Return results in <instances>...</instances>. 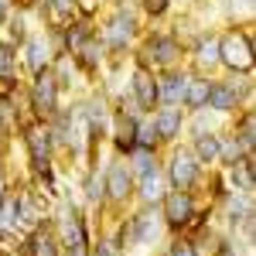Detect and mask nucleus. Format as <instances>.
<instances>
[{
	"mask_svg": "<svg viewBox=\"0 0 256 256\" xmlns=\"http://www.w3.org/2000/svg\"><path fill=\"white\" fill-rule=\"evenodd\" d=\"M106 226L126 256H158L168 239L158 205H130L126 212L106 218Z\"/></svg>",
	"mask_w": 256,
	"mask_h": 256,
	"instance_id": "f257e3e1",
	"label": "nucleus"
},
{
	"mask_svg": "<svg viewBox=\"0 0 256 256\" xmlns=\"http://www.w3.org/2000/svg\"><path fill=\"white\" fill-rule=\"evenodd\" d=\"M144 18H140L137 4L134 0H116L110 7H102L96 14V34L106 48L110 62H126L137 38L144 34Z\"/></svg>",
	"mask_w": 256,
	"mask_h": 256,
	"instance_id": "f03ea898",
	"label": "nucleus"
},
{
	"mask_svg": "<svg viewBox=\"0 0 256 256\" xmlns=\"http://www.w3.org/2000/svg\"><path fill=\"white\" fill-rule=\"evenodd\" d=\"M126 62L137 65V68H150V72L184 65V41L164 24H147Z\"/></svg>",
	"mask_w": 256,
	"mask_h": 256,
	"instance_id": "7ed1b4c3",
	"label": "nucleus"
},
{
	"mask_svg": "<svg viewBox=\"0 0 256 256\" xmlns=\"http://www.w3.org/2000/svg\"><path fill=\"white\" fill-rule=\"evenodd\" d=\"M253 24H218V68L222 76H253Z\"/></svg>",
	"mask_w": 256,
	"mask_h": 256,
	"instance_id": "20e7f679",
	"label": "nucleus"
},
{
	"mask_svg": "<svg viewBox=\"0 0 256 256\" xmlns=\"http://www.w3.org/2000/svg\"><path fill=\"white\" fill-rule=\"evenodd\" d=\"M256 99V79L253 76H212L208 79V102L205 110L218 113L222 120H229L236 110L242 106H253Z\"/></svg>",
	"mask_w": 256,
	"mask_h": 256,
	"instance_id": "39448f33",
	"label": "nucleus"
},
{
	"mask_svg": "<svg viewBox=\"0 0 256 256\" xmlns=\"http://www.w3.org/2000/svg\"><path fill=\"white\" fill-rule=\"evenodd\" d=\"M160 171H164V181L168 188H178V192H198L202 188V178L208 168H202L198 158L192 154V147L184 140H178L171 147L160 150Z\"/></svg>",
	"mask_w": 256,
	"mask_h": 256,
	"instance_id": "423d86ee",
	"label": "nucleus"
},
{
	"mask_svg": "<svg viewBox=\"0 0 256 256\" xmlns=\"http://www.w3.org/2000/svg\"><path fill=\"white\" fill-rule=\"evenodd\" d=\"M102 188H106V205H102L106 218L120 216L134 205V171L126 158L110 154V150L102 154Z\"/></svg>",
	"mask_w": 256,
	"mask_h": 256,
	"instance_id": "0eeeda50",
	"label": "nucleus"
},
{
	"mask_svg": "<svg viewBox=\"0 0 256 256\" xmlns=\"http://www.w3.org/2000/svg\"><path fill=\"white\" fill-rule=\"evenodd\" d=\"M79 110L82 120L89 126V144L106 150V137H110V123H113V102H110V92L102 86H86L79 92Z\"/></svg>",
	"mask_w": 256,
	"mask_h": 256,
	"instance_id": "6e6552de",
	"label": "nucleus"
},
{
	"mask_svg": "<svg viewBox=\"0 0 256 256\" xmlns=\"http://www.w3.org/2000/svg\"><path fill=\"white\" fill-rule=\"evenodd\" d=\"M20 99H24V110L31 120H52L58 113V106L65 102L58 82L52 76V68H44L38 76L24 79V89H20Z\"/></svg>",
	"mask_w": 256,
	"mask_h": 256,
	"instance_id": "1a4fd4ad",
	"label": "nucleus"
},
{
	"mask_svg": "<svg viewBox=\"0 0 256 256\" xmlns=\"http://www.w3.org/2000/svg\"><path fill=\"white\" fill-rule=\"evenodd\" d=\"M184 65L198 76H218V24H198L184 38Z\"/></svg>",
	"mask_w": 256,
	"mask_h": 256,
	"instance_id": "9d476101",
	"label": "nucleus"
},
{
	"mask_svg": "<svg viewBox=\"0 0 256 256\" xmlns=\"http://www.w3.org/2000/svg\"><path fill=\"white\" fill-rule=\"evenodd\" d=\"M198 205H202L198 192H178V188H168V192L160 195L158 212H160V218H164L168 236H181V232H188V226L195 222Z\"/></svg>",
	"mask_w": 256,
	"mask_h": 256,
	"instance_id": "9b49d317",
	"label": "nucleus"
},
{
	"mask_svg": "<svg viewBox=\"0 0 256 256\" xmlns=\"http://www.w3.org/2000/svg\"><path fill=\"white\" fill-rule=\"evenodd\" d=\"M10 250H14V256H62V242L55 236L52 216L38 226H31V229H24L20 236H14Z\"/></svg>",
	"mask_w": 256,
	"mask_h": 256,
	"instance_id": "f8f14e48",
	"label": "nucleus"
},
{
	"mask_svg": "<svg viewBox=\"0 0 256 256\" xmlns=\"http://www.w3.org/2000/svg\"><path fill=\"white\" fill-rule=\"evenodd\" d=\"M76 198L89 212H102L106 205V188H102V154L89 158L82 168H76ZM106 216V212H102Z\"/></svg>",
	"mask_w": 256,
	"mask_h": 256,
	"instance_id": "ddd939ff",
	"label": "nucleus"
},
{
	"mask_svg": "<svg viewBox=\"0 0 256 256\" xmlns=\"http://www.w3.org/2000/svg\"><path fill=\"white\" fill-rule=\"evenodd\" d=\"M55 52H58V48H55L52 34H48L44 28H34V31L24 38V44H20V72H24V79L44 72V68L52 65V58H55Z\"/></svg>",
	"mask_w": 256,
	"mask_h": 256,
	"instance_id": "4468645a",
	"label": "nucleus"
},
{
	"mask_svg": "<svg viewBox=\"0 0 256 256\" xmlns=\"http://www.w3.org/2000/svg\"><path fill=\"white\" fill-rule=\"evenodd\" d=\"M130 99L140 106V113H154L158 110V76L150 68H137L126 62V72H123V82H120Z\"/></svg>",
	"mask_w": 256,
	"mask_h": 256,
	"instance_id": "2eb2a0df",
	"label": "nucleus"
},
{
	"mask_svg": "<svg viewBox=\"0 0 256 256\" xmlns=\"http://www.w3.org/2000/svg\"><path fill=\"white\" fill-rule=\"evenodd\" d=\"M72 62H76V68H79L82 82H86V86H96V82L102 79V72H106V65H110V55H106L99 34H92L86 44H79V48L72 52Z\"/></svg>",
	"mask_w": 256,
	"mask_h": 256,
	"instance_id": "dca6fc26",
	"label": "nucleus"
},
{
	"mask_svg": "<svg viewBox=\"0 0 256 256\" xmlns=\"http://www.w3.org/2000/svg\"><path fill=\"white\" fill-rule=\"evenodd\" d=\"M150 120H154V130H158L160 150L178 144V140H184V123H188V110L184 106H158L150 113Z\"/></svg>",
	"mask_w": 256,
	"mask_h": 256,
	"instance_id": "f3484780",
	"label": "nucleus"
},
{
	"mask_svg": "<svg viewBox=\"0 0 256 256\" xmlns=\"http://www.w3.org/2000/svg\"><path fill=\"white\" fill-rule=\"evenodd\" d=\"M154 76H158V106H181L188 79H192V68L174 65V68H160Z\"/></svg>",
	"mask_w": 256,
	"mask_h": 256,
	"instance_id": "a211bd4d",
	"label": "nucleus"
},
{
	"mask_svg": "<svg viewBox=\"0 0 256 256\" xmlns=\"http://www.w3.org/2000/svg\"><path fill=\"white\" fill-rule=\"evenodd\" d=\"M48 34H52V41H55L58 52L72 55L79 44H86V41L96 34V18H82V14H76L68 24H62L58 31H48Z\"/></svg>",
	"mask_w": 256,
	"mask_h": 256,
	"instance_id": "6ab92c4d",
	"label": "nucleus"
},
{
	"mask_svg": "<svg viewBox=\"0 0 256 256\" xmlns=\"http://www.w3.org/2000/svg\"><path fill=\"white\" fill-rule=\"evenodd\" d=\"M31 14L38 20V28L44 31H58L62 24L76 18V0H34Z\"/></svg>",
	"mask_w": 256,
	"mask_h": 256,
	"instance_id": "aec40b11",
	"label": "nucleus"
},
{
	"mask_svg": "<svg viewBox=\"0 0 256 256\" xmlns=\"http://www.w3.org/2000/svg\"><path fill=\"white\" fill-rule=\"evenodd\" d=\"M24 72H20V48L0 34V89L4 92H20Z\"/></svg>",
	"mask_w": 256,
	"mask_h": 256,
	"instance_id": "412c9836",
	"label": "nucleus"
},
{
	"mask_svg": "<svg viewBox=\"0 0 256 256\" xmlns=\"http://www.w3.org/2000/svg\"><path fill=\"white\" fill-rule=\"evenodd\" d=\"M226 130L242 144L246 154H256V106H242L226 120Z\"/></svg>",
	"mask_w": 256,
	"mask_h": 256,
	"instance_id": "4be33fe9",
	"label": "nucleus"
},
{
	"mask_svg": "<svg viewBox=\"0 0 256 256\" xmlns=\"http://www.w3.org/2000/svg\"><path fill=\"white\" fill-rule=\"evenodd\" d=\"M52 76H55V82H58L62 96H76V92H82L86 89V82H82L79 68H76V62H72V55H65V52H55V58H52Z\"/></svg>",
	"mask_w": 256,
	"mask_h": 256,
	"instance_id": "5701e85b",
	"label": "nucleus"
},
{
	"mask_svg": "<svg viewBox=\"0 0 256 256\" xmlns=\"http://www.w3.org/2000/svg\"><path fill=\"white\" fill-rule=\"evenodd\" d=\"M256 0H212L216 24H253Z\"/></svg>",
	"mask_w": 256,
	"mask_h": 256,
	"instance_id": "b1692460",
	"label": "nucleus"
},
{
	"mask_svg": "<svg viewBox=\"0 0 256 256\" xmlns=\"http://www.w3.org/2000/svg\"><path fill=\"white\" fill-rule=\"evenodd\" d=\"M222 174L229 181V192H250V195H256V154H246L236 164L222 168Z\"/></svg>",
	"mask_w": 256,
	"mask_h": 256,
	"instance_id": "393cba45",
	"label": "nucleus"
},
{
	"mask_svg": "<svg viewBox=\"0 0 256 256\" xmlns=\"http://www.w3.org/2000/svg\"><path fill=\"white\" fill-rule=\"evenodd\" d=\"M222 130H226V126H222ZM222 130L198 134V137H184V144L192 147V154L198 158L202 168H218V154H222Z\"/></svg>",
	"mask_w": 256,
	"mask_h": 256,
	"instance_id": "a878e982",
	"label": "nucleus"
},
{
	"mask_svg": "<svg viewBox=\"0 0 256 256\" xmlns=\"http://www.w3.org/2000/svg\"><path fill=\"white\" fill-rule=\"evenodd\" d=\"M164 192H168L164 171H154V174L134 178V205H158Z\"/></svg>",
	"mask_w": 256,
	"mask_h": 256,
	"instance_id": "bb28decb",
	"label": "nucleus"
},
{
	"mask_svg": "<svg viewBox=\"0 0 256 256\" xmlns=\"http://www.w3.org/2000/svg\"><path fill=\"white\" fill-rule=\"evenodd\" d=\"M34 28H38L34 14H31V10H18V7H14V14H10V18H7V24L0 28V34H4L7 41H14V44L20 48V44H24V38H28Z\"/></svg>",
	"mask_w": 256,
	"mask_h": 256,
	"instance_id": "cd10ccee",
	"label": "nucleus"
},
{
	"mask_svg": "<svg viewBox=\"0 0 256 256\" xmlns=\"http://www.w3.org/2000/svg\"><path fill=\"white\" fill-rule=\"evenodd\" d=\"M226 195H229V181H226V174H222V168H208L205 178H202L198 198H202V202H208V205H218Z\"/></svg>",
	"mask_w": 256,
	"mask_h": 256,
	"instance_id": "c85d7f7f",
	"label": "nucleus"
},
{
	"mask_svg": "<svg viewBox=\"0 0 256 256\" xmlns=\"http://www.w3.org/2000/svg\"><path fill=\"white\" fill-rule=\"evenodd\" d=\"M144 24H168L178 10V0H134Z\"/></svg>",
	"mask_w": 256,
	"mask_h": 256,
	"instance_id": "c756f323",
	"label": "nucleus"
},
{
	"mask_svg": "<svg viewBox=\"0 0 256 256\" xmlns=\"http://www.w3.org/2000/svg\"><path fill=\"white\" fill-rule=\"evenodd\" d=\"M226 120L212 113V110H195L188 113V123H184V137H198V134H212V130H222Z\"/></svg>",
	"mask_w": 256,
	"mask_h": 256,
	"instance_id": "7c9ffc66",
	"label": "nucleus"
},
{
	"mask_svg": "<svg viewBox=\"0 0 256 256\" xmlns=\"http://www.w3.org/2000/svg\"><path fill=\"white\" fill-rule=\"evenodd\" d=\"M208 79H212V76H198V72H192L188 89H184V99H181V106H184L188 113L205 110V102H208Z\"/></svg>",
	"mask_w": 256,
	"mask_h": 256,
	"instance_id": "2f4dec72",
	"label": "nucleus"
},
{
	"mask_svg": "<svg viewBox=\"0 0 256 256\" xmlns=\"http://www.w3.org/2000/svg\"><path fill=\"white\" fill-rule=\"evenodd\" d=\"M89 256H126L123 250H120L116 236L110 232L106 222H96V232H92V239H89Z\"/></svg>",
	"mask_w": 256,
	"mask_h": 256,
	"instance_id": "473e14b6",
	"label": "nucleus"
},
{
	"mask_svg": "<svg viewBox=\"0 0 256 256\" xmlns=\"http://www.w3.org/2000/svg\"><path fill=\"white\" fill-rule=\"evenodd\" d=\"M158 256H202V250H198V242L188 236V232H181V236L164 239V246H160Z\"/></svg>",
	"mask_w": 256,
	"mask_h": 256,
	"instance_id": "72a5a7b5",
	"label": "nucleus"
},
{
	"mask_svg": "<svg viewBox=\"0 0 256 256\" xmlns=\"http://www.w3.org/2000/svg\"><path fill=\"white\" fill-rule=\"evenodd\" d=\"M137 147H144V150H160L158 130H154V120H150V113H144V116L137 120Z\"/></svg>",
	"mask_w": 256,
	"mask_h": 256,
	"instance_id": "f704fd0d",
	"label": "nucleus"
},
{
	"mask_svg": "<svg viewBox=\"0 0 256 256\" xmlns=\"http://www.w3.org/2000/svg\"><path fill=\"white\" fill-rule=\"evenodd\" d=\"M239 158H246L242 144H239L229 130H222V154H218V168H229V164H236Z\"/></svg>",
	"mask_w": 256,
	"mask_h": 256,
	"instance_id": "c9c22d12",
	"label": "nucleus"
},
{
	"mask_svg": "<svg viewBox=\"0 0 256 256\" xmlns=\"http://www.w3.org/2000/svg\"><path fill=\"white\" fill-rule=\"evenodd\" d=\"M10 188H14V171L10 164H0V202L10 195Z\"/></svg>",
	"mask_w": 256,
	"mask_h": 256,
	"instance_id": "e433bc0d",
	"label": "nucleus"
},
{
	"mask_svg": "<svg viewBox=\"0 0 256 256\" xmlns=\"http://www.w3.org/2000/svg\"><path fill=\"white\" fill-rule=\"evenodd\" d=\"M10 150H14V134L0 126V164H7V160H10Z\"/></svg>",
	"mask_w": 256,
	"mask_h": 256,
	"instance_id": "4c0bfd02",
	"label": "nucleus"
},
{
	"mask_svg": "<svg viewBox=\"0 0 256 256\" xmlns=\"http://www.w3.org/2000/svg\"><path fill=\"white\" fill-rule=\"evenodd\" d=\"M62 256H89V242H65Z\"/></svg>",
	"mask_w": 256,
	"mask_h": 256,
	"instance_id": "58836bf2",
	"label": "nucleus"
},
{
	"mask_svg": "<svg viewBox=\"0 0 256 256\" xmlns=\"http://www.w3.org/2000/svg\"><path fill=\"white\" fill-rule=\"evenodd\" d=\"M10 14H14V4H10V0H0V28L7 24V18H10Z\"/></svg>",
	"mask_w": 256,
	"mask_h": 256,
	"instance_id": "ea45409f",
	"label": "nucleus"
},
{
	"mask_svg": "<svg viewBox=\"0 0 256 256\" xmlns=\"http://www.w3.org/2000/svg\"><path fill=\"white\" fill-rule=\"evenodd\" d=\"M212 256H242L236 250V242H232V246H226V250H218V253H212Z\"/></svg>",
	"mask_w": 256,
	"mask_h": 256,
	"instance_id": "a19ab883",
	"label": "nucleus"
},
{
	"mask_svg": "<svg viewBox=\"0 0 256 256\" xmlns=\"http://www.w3.org/2000/svg\"><path fill=\"white\" fill-rule=\"evenodd\" d=\"M10 4H14L18 10H31V7H34V0H10Z\"/></svg>",
	"mask_w": 256,
	"mask_h": 256,
	"instance_id": "79ce46f5",
	"label": "nucleus"
},
{
	"mask_svg": "<svg viewBox=\"0 0 256 256\" xmlns=\"http://www.w3.org/2000/svg\"><path fill=\"white\" fill-rule=\"evenodd\" d=\"M4 246H10V236H7V232L0 229V250H4Z\"/></svg>",
	"mask_w": 256,
	"mask_h": 256,
	"instance_id": "37998d69",
	"label": "nucleus"
},
{
	"mask_svg": "<svg viewBox=\"0 0 256 256\" xmlns=\"http://www.w3.org/2000/svg\"><path fill=\"white\" fill-rule=\"evenodd\" d=\"M99 4H102V7H110V4H116V0H99Z\"/></svg>",
	"mask_w": 256,
	"mask_h": 256,
	"instance_id": "c03bdc74",
	"label": "nucleus"
},
{
	"mask_svg": "<svg viewBox=\"0 0 256 256\" xmlns=\"http://www.w3.org/2000/svg\"><path fill=\"white\" fill-rule=\"evenodd\" d=\"M181 4H188V0H181Z\"/></svg>",
	"mask_w": 256,
	"mask_h": 256,
	"instance_id": "a18cd8bd",
	"label": "nucleus"
}]
</instances>
